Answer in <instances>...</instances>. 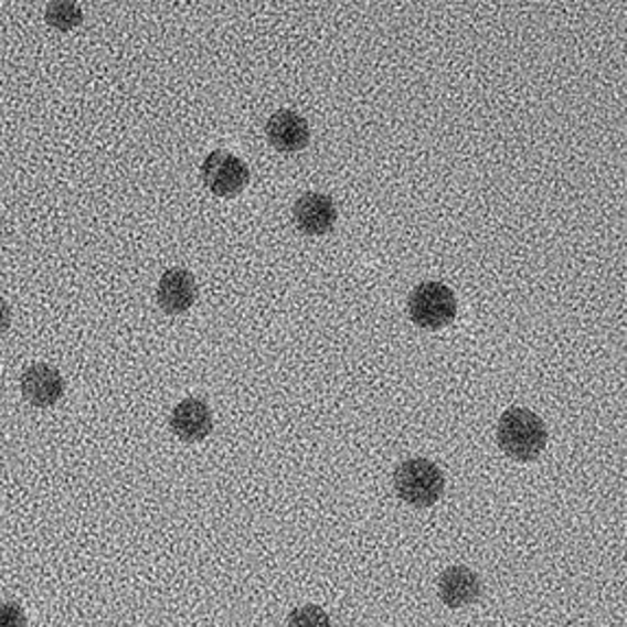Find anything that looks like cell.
Instances as JSON below:
<instances>
[{
    "label": "cell",
    "mask_w": 627,
    "mask_h": 627,
    "mask_svg": "<svg viewBox=\"0 0 627 627\" xmlns=\"http://www.w3.org/2000/svg\"><path fill=\"white\" fill-rule=\"evenodd\" d=\"M198 300L195 276L187 269H169L158 283V307L169 315L187 314Z\"/></svg>",
    "instance_id": "8"
},
{
    "label": "cell",
    "mask_w": 627,
    "mask_h": 627,
    "mask_svg": "<svg viewBox=\"0 0 627 627\" xmlns=\"http://www.w3.org/2000/svg\"><path fill=\"white\" fill-rule=\"evenodd\" d=\"M0 627H26L24 610L13 602L0 604Z\"/></svg>",
    "instance_id": "13"
},
{
    "label": "cell",
    "mask_w": 627,
    "mask_h": 627,
    "mask_svg": "<svg viewBox=\"0 0 627 627\" xmlns=\"http://www.w3.org/2000/svg\"><path fill=\"white\" fill-rule=\"evenodd\" d=\"M64 390H66V383L60 370L46 363H35L26 368V372L20 379V392L24 401L40 410L53 407L64 396Z\"/></svg>",
    "instance_id": "5"
},
{
    "label": "cell",
    "mask_w": 627,
    "mask_h": 627,
    "mask_svg": "<svg viewBox=\"0 0 627 627\" xmlns=\"http://www.w3.org/2000/svg\"><path fill=\"white\" fill-rule=\"evenodd\" d=\"M396 495L414 506V508H431L444 495L446 481L444 472L428 459H407L394 472Z\"/></svg>",
    "instance_id": "2"
},
{
    "label": "cell",
    "mask_w": 627,
    "mask_h": 627,
    "mask_svg": "<svg viewBox=\"0 0 627 627\" xmlns=\"http://www.w3.org/2000/svg\"><path fill=\"white\" fill-rule=\"evenodd\" d=\"M457 315L455 294L442 283H422L410 296V317L422 330H439Z\"/></svg>",
    "instance_id": "3"
},
{
    "label": "cell",
    "mask_w": 627,
    "mask_h": 627,
    "mask_svg": "<svg viewBox=\"0 0 627 627\" xmlns=\"http://www.w3.org/2000/svg\"><path fill=\"white\" fill-rule=\"evenodd\" d=\"M9 326H11V309H9V305L0 298V337L9 330Z\"/></svg>",
    "instance_id": "14"
},
{
    "label": "cell",
    "mask_w": 627,
    "mask_h": 627,
    "mask_svg": "<svg viewBox=\"0 0 627 627\" xmlns=\"http://www.w3.org/2000/svg\"><path fill=\"white\" fill-rule=\"evenodd\" d=\"M204 184L216 198H234L249 182V169L245 162L227 151H212L202 167Z\"/></svg>",
    "instance_id": "4"
},
{
    "label": "cell",
    "mask_w": 627,
    "mask_h": 627,
    "mask_svg": "<svg viewBox=\"0 0 627 627\" xmlns=\"http://www.w3.org/2000/svg\"><path fill=\"white\" fill-rule=\"evenodd\" d=\"M46 22L57 31H71L84 22V11L77 2L55 0L46 4Z\"/></svg>",
    "instance_id": "11"
},
{
    "label": "cell",
    "mask_w": 627,
    "mask_h": 627,
    "mask_svg": "<svg viewBox=\"0 0 627 627\" xmlns=\"http://www.w3.org/2000/svg\"><path fill=\"white\" fill-rule=\"evenodd\" d=\"M287 627H332V621L326 610L309 604L289 615Z\"/></svg>",
    "instance_id": "12"
},
{
    "label": "cell",
    "mask_w": 627,
    "mask_h": 627,
    "mask_svg": "<svg viewBox=\"0 0 627 627\" xmlns=\"http://www.w3.org/2000/svg\"><path fill=\"white\" fill-rule=\"evenodd\" d=\"M171 428L182 442H202L212 433V412L204 401L187 398L171 414Z\"/></svg>",
    "instance_id": "10"
},
{
    "label": "cell",
    "mask_w": 627,
    "mask_h": 627,
    "mask_svg": "<svg viewBox=\"0 0 627 627\" xmlns=\"http://www.w3.org/2000/svg\"><path fill=\"white\" fill-rule=\"evenodd\" d=\"M497 439L508 457L533 461L546 446V426L533 412L512 407L499 419Z\"/></svg>",
    "instance_id": "1"
},
{
    "label": "cell",
    "mask_w": 627,
    "mask_h": 627,
    "mask_svg": "<svg viewBox=\"0 0 627 627\" xmlns=\"http://www.w3.org/2000/svg\"><path fill=\"white\" fill-rule=\"evenodd\" d=\"M437 597L453 610L475 604L481 597V580L468 566H450L437 580Z\"/></svg>",
    "instance_id": "7"
},
{
    "label": "cell",
    "mask_w": 627,
    "mask_h": 627,
    "mask_svg": "<svg viewBox=\"0 0 627 627\" xmlns=\"http://www.w3.org/2000/svg\"><path fill=\"white\" fill-rule=\"evenodd\" d=\"M294 216L298 227L309 236H321L332 230L337 223V209L328 195L307 193L296 202Z\"/></svg>",
    "instance_id": "9"
},
{
    "label": "cell",
    "mask_w": 627,
    "mask_h": 627,
    "mask_svg": "<svg viewBox=\"0 0 627 627\" xmlns=\"http://www.w3.org/2000/svg\"><path fill=\"white\" fill-rule=\"evenodd\" d=\"M265 134H267V140L272 142V147L283 151V153H298V151L307 149L309 140H311L307 118L300 116L298 111H291V109L276 111L267 120Z\"/></svg>",
    "instance_id": "6"
}]
</instances>
